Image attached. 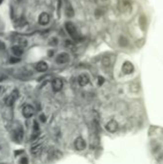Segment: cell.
Returning <instances> with one entry per match:
<instances>
[{"instance_id":"cell-1","label":"cell","mask_w":163,"mask_h":164,"mask_svg":"<svg viewBox=\"0 0 163 164\" xmlns=\"http://www.w3.org/2000/svg\"><path fill=\"white\" fill-rule=\"evenodd\" d=\"M65 29L67 33L69 34L71 37H72L73 39L75 40H79L80 39V35L78 34V31H77V28L75 27L73 23L71 22H66L65 23Z\"/></svg>"},{"instance_id":"cell-2","label":"cell","mask_w":163,"mask_h":164,"mask_svg":"<svg viewBox=\"0 0 163 164\" xmlns=\"http://www.w3.org/2000/svg\"><path fill=\"white\" fill-rule=\"evenodd\" d=\"M18 96V90L17 89H15L13 90V92L11 93L9 96L6 98L5 100V103H6V106H12L13 105V103L15 102L16 98Z\"/></svg>"},{"instance_id":"cell-3","label":"cell","mask_w":163,"mask_h":164,"mask_svg":"<svg viewBox=\"0 0 163 164\" xmlns=\"http://www.w3.org/2000/svg\"><path fill=\"white\" fill-rule=\"evenodd\" d=\"M74 147L77 151H84L87 148V142L85 141V139L83 137L76 138L75 142H74Z\"/></svg>"},{"instance_id":"cell-4","label":"cell","mask_w":163,"mask_h":164,"mask_svg":"<svg viewBox=\"0 0 163 164\" xmlns=\"http://www.w3.org/2000/svg\"><path fill=\"white\" fill-rule=\"evenodd\" d=\"M34 112H35V109L34 108L31 106V105H25L22 108V114L25 118H30L34 115Z\"/></svg>"},{"instance_id":"cell-5","label":"cell","mask_w":163,"mask_h":164,"mask_svg":"<svg viewBox=\"0 0 163 164\" xmlns=\"http://www.w3.org/2000/svg\"><path fill=\"white\" fill-rule=\"evenodd\" d=\"M106 130L109 133H115L116 131L118 130V123H117V121H115L114 119L109 121L106 125Z\"/></svg>"},{"instance_id":"cell-6","label":"cell","mask_w":163,"mask_h":164,"mask_svg":"<svg viewBox=\"0 0 163 164\" xmlns=\"http://www.w3.org/2000/svg\"><path fill=\"white\" fill-rule=\"evenodd\" d=\"M50 21V15H49L48 13H41L40 15V17H38V23L42 26H45L47 25Z\"/></svg>"},{"instance_id":"cell-7","label":"cell","mask_w":163,"mask_h":164,"mask_svg":"<svg viewBox=\"0 0 163 164\" xmlns=\"http://www.w3.org/2000/svg\"><path fill=\"white\" fill-rule=\"evenodd\" d=\"M69 62V55L67 53H60L57 56L56 62L59 64H64Z\"/></svg>"},{"instance_id":"cell-8","label":"cell","mask_w":163,"mask_h":164,"mask_svg":"<svg viewBox=\"0 0 163 164\" xmlns=\"http://www.w3.org/2000/svg\"><path fill=\"white\" fill-rule=\"evenodd\" d=\"M63 86V83L62 81L59 78L54 79L53 82H52V87H53V90L55 92H59L62 89Z\"/></svg>"},{"instance_id":"cell-9","label":"cell","mask_w":163,"mask_h":164,"mask_svg":"<svg viewBox=\"0 0 163 164\" xmlns=\"http://www.w3.org/2000/svg\"><path fill=\"white\" fill-rule=\"evenodd\" d=\"M133 70H134V67L131 62H124V64L122 66V71L124 74H131V73L133 72Z\"/></svg>"},{"instance_id":"cell-10","label":"cell","mask_w":163,"mask_h":164,"mask_svg":"<svg viewBox=\"0 0 163 164\" xmlns=\"http://www.w3.org/2000/svg\"><path fill=\"white\" fill-rule=\"evenodd\" d=\"M78 83L81 86H85L89 83V77L87 74H81L78 78Z\"/></svg>"},{"instance_id":"cell-11","label":"cell","mask_w":163,"mask_h":164,"mask_svg":"<svg viewBox=\"0 0 163 164\" xmlns=\"http://www.w3.org/2000/svg\"><path fill=\"white\" fill-rule=\"evenodd\" d=\"M36 69L38 72H45L48 69V64L45 62H40L36 64Z\"/></svg>"},{"instance_id":"cell-12","label":"cell","mask_w":163,"mask_h":164,"mask_svg":"<svg viewBox=\"0 0 163 164\" xmlns=\"http://www.w3.org/2000/svg\"><path fill=\"white\" fill-rule=\"evenodd\" d=\"M12 51L15 56L16 57H20L22 54H23V48L21 47V46H18V45H15L13 46L12 48Z\"/></svg>"},{"instance_id":"cell-13","label":"cell","mask_w":163,"mask_h":164,"mask_svg":"<svg viewBox=\"0 0 163 164\" xmlns=\"http://www.w3.org/2000/svg\"><path fill=\"white\" fill-rule=\"evenodd\" d=\"M41 151H42V145H36V146H34L33 148L31 149V153L34 155H38L41 153Z\"/></svg>"},{"instance_id":"cell-14","label":"cell","mask_w":163,"mask_h":164,"mask_svg":"<svg viewBox=\"0 0 163 164\" xmlns=\"http://www.w3.org/2000/svg\"><path fill=\"white\" fill-rule=\"evenodd\" d=\"M22 135H23V131H22V128H21V127H18L17 129L15 131V140H17L18 142L21 141Z\"/></svg>"},{"instance_id":"cell-15","label":"cell","mask_w":163,"mask_h":164,"mask_svg":"<svg viewBox=\"0 0 163 164\" xmlns=\"http://www.w3.org/2000/svg\"><path fill=\"white\" fill-rule=\"evenodd\" d=\"M65 13H66V15L67 16H73L74 15V10H73V8L72 6H71L70 4H68L66 5V7H65Z\"/></svg>"},{"instance_id":"cell-16","label":"cell","mask_w":163,"mask_h":164,"mask_svg":"<svg viewBox=\"0 0 163 164\" xmlns=\"http://www.w3.org/2000/svg\"><path fill=\"white\" fill-rule=\"evenodd\" d=\"M49 43H50V45H53V46L55 45V46H56L58 44V39H56V37H52L51 40L49 42Z\"/></svg>"},{"instance_id":"cell-17","label":"cell","mask_w":163,"mask_h":164,"mask_svg":"<svg viewBox=\"0 0 163 164\" xmlns=\"http://www.w3.org/2000/svg\"><path fill=\"white\" fill-rule=\"evenodd\" d=\"M105 83V78L102 77V76H99L98 77V84L99 86H102Z\"/></svg>"},{"instance_id":"cell-18","label":"cell","mask_w":163,"mask_h":164,"mask_svg":"<svg viewBox=\"0 0 163 164\" xmlns=\"http://www.w3.org/2000/svg\"><path fill=\"white\" fill-rule=\"evenodd\" d=\"M20 62V60L17 58H11V60H10L11 64H16V62Z\"/></svg>"},{"instance_id":"cell-19","label":"cell","mask_w":163,"mask_h":164,"mask_svg":"<svg viewBox=\"0 0 163 164\" xmlns=\"http://www.w3.org/2000/svg\"><path fill=\"white\" fill-rule=\"evenodd\" d=\"M20 164H28V158L23 157L20 159Z\"/></svg>"},{"instance_id":"cell-20","label":"cell","mask_w":163,"mask_h":164,"mask_svg":"<svg viewBox=\"0 0 163 164\" xmlns=\"http://www.w3.org/2000/svg\"><path fill=\"white\" fill-rule=\"evenodd\" d=\"M5 48H6V45H5V43L0 40V51H3Z\"/></svg>"},{"instance_id":"cell-21","label":"cell","mask_w":163,"mask_h":164,"mask_svg":"<svg viewBox=\"0 0 163 164\" xmlns=\"http://www.w3.org/2000/svg\"><path fill=\"white\" fill-rule=\"evenodd\" d=\"M40 120H41V122H45L46 121V119H45V115H44V114H41L40 115Z\"/></svg>"},{"instance_id":"cell-22","label":"cell","mask_w":163,"mask_h":164,"mask_svg":"<svg viewBox=\"0 0 163 164\" xmlns=\"http://www.w3.org/2000/svg\"><path fill=\"white\" fill-rule=\"evenodd\" d=\"M52 53H53V51H49V56H52Z\"/></svg>"},{"instance_id":"cell-23","label":"cell","mask_w":163,"mask_h":164,"mask_svg":"<svg viewBox=\"0 0 163 164\" xmlns=\"http://www.w3.org/2000/svg\"><path fill=\"white\" fill-rule=\"evenodd\" d=\"M2 2H3V0H0V4H1V3H2Z\"/></svg>"},{"instance_id":"cell-24","label":"cell","mask_w":163,"mask_h":164,"mask_svg":"<svg viewBox=\"0 0 163 164\" xmlns=\"http://www.w3.org/2000/svg\"><path fill=\"white\" fill-rule=\"evenodd\" d=\"M15 1H16V0H15ZM17 1H20V0H17Z\"/></svg>"},{"instance_id":"cell-25","label":"cell","mask_w":163,"mask_h":164,"mask_svg":"<svg viewBox=\"0 0 163 164\" xmlns=\"http://www.w3.org/2000/svg\"><path fill=\"white\" fill-rule=\"evenodd\" d=\"M0 164H5V163H0Z\"/></svg>"}]
</instances>
